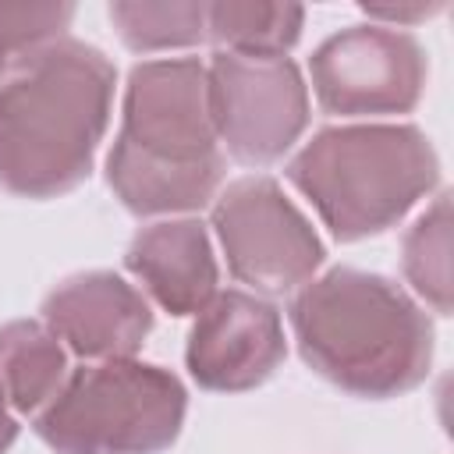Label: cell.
Wrapping results in <instances>:
<instances>
[{
  "mask_svg": "<svg viewBox=\"0 0 454 454\" xmlns=\"http://www.w3.org/2000/svg\"><path fill=\"white\" fill-rule=\"evenodd\" d=\"M110 21L131 50H170L206 39V4H110Z\"/></svg>",
  "mask_w": 454,
  "mask_h": 454,
  "instance_id": "16",
  "label": "cell"
},
{
  "mask_svg": "<svg viewBox=\"0 0 454 454\" xmlns=\"http://www.w3.org/2000/svg\"><path fill=\"white\" fill-rule=\"evenodd\" d=\"M337 241L394 227L440 177V160L415 124L323 128L287 167Z\"/></svg>",
  "mask_w": 454,
  "mask_h": 454,
  "instance_id": "3",
  "label": "cell"
},
{
  "mask_svg": "<svg viewBox=\"0 0 454 454\" xmlns=\"http://www.w3.org/2000/svg\"><path fill=\"white\" fill-rule=\"evenodd\" d=\"M440 11V4H433V7H365V14L369 18H390V21H415V18H429V14H436Z\"/></svg>",
  "mask_w": 454,
  "mask_h": 454,
  "instance_id": "17",
  "label": "cell"
},
{
  "mask_svg": "<svg viewBox=\"0 0 454 454\" xmlns=\"http://www.w3.org/2000/svg\"><path fill=\"white\" fill-rule=\"evenodd\" d=\"M114 78V64L78 39L25 53L0 85V188L53 199L82 184L110 121Z\"/></svg>",
  "mask_w": 454,
  "mask_h": 454,
  "instance_id": "1",
  "label": "cell"
},
{
  "mask_svg": "<svg viewBox=\"0 0 454 454\" xmlns=\"http://www.w3.org/2000/svg\"><path fill=\"white\" fill-rule=\"evenodd\" d=\"M67 376L60 340L32 319L0 326V397L18 411H35L53 401Z\"/></svg>",
  "mask_w": 454,
  "mask_h": 454,
  "instance_id": "13",
  "label": "cell"
},
{
  "mask_svg": "<svg viewBox=\"0 0 454 454\" xmlns=\"http://www.w3.org/2000/svg\"><path fill=\"white\" fill-rule=\"evenodd\" d=\"M301 358L358 397H397L419 387L433 362L429 316L387 277L337 266L291 301Z\"/></svg>",
  "mask_w": 454,
  "mask_h": 454,
  "instance_id": "2",
  "label": "cell"
},
{
  "mask_svg": "<svg viewBox=\"0 0 454 454\" xmlns=\"http://www.w3.org/2000/svg\"><path fill=\"white\" fill-rule=\"evenodd\" d=\"M312 89L326 114H404L426 85L422 46L397 28L351 25L312 53Z\"/></svg>",
  "mask_w": 454,
  "mask_h": 454,
  "instance_id": "7",
  "label": "cell"
},
{
  "mask_svg": "<svg viewBox=\"0 0 454 454\" xmlns=\"http://www.w3.org/2000/svg\"><path fill=\"white\" fill-rule=\"evenodd\" d=\"M117 138L138 153L174 163L220 156L206 67L192 57L135 64Z\"/></svg>",
  "mask_w": 454,
  "mask_h": 454,
  "instance_id": "8",
  "label": "cell"
},
{
  "mask_svg": "<svg viewBox=\"0 0 454 454\" xmlns=\"http://www.w3.org/2000/svg\"><path fill=\"white\" fill-rule=\"evenodd\" d=\"M46 330L82 358H131L153 330L145 298L117 273H78L43 301Z\"/></svg>",
  "mask_w": 454,
  "mask_h": 454,
  "instance_id": "10",
  "label": "cell"
},
{
  "mask_svg": "<svg viewBox=\"0 0 454 454\" xmlns=\"http://www.w3.org/2000/svg\"><path fill=\"white\" fill-rule=\"evenodd\" d=\"M188 333V372L199 387L234 394L252 390L273 376L284 362L280 312L248 291H216L202 312H195Z\"/></svg>",
  "mask_w": 454,
  "mask_h": 454,
  "instance_id": "9",
  "label": "cell"
},
{
  "mask_svg": "<svg viewBox=\"0 0 454 454\" xmlns=\"http://www.w3.org/2000/svg\"><path fill=\"white\" fill-rule=\"evenodd\" d=\"M106 181L114 195L124 202V209L138 216L184 213V209L206 206L216 195L223 181V156L174 163V160L138 153L128 142L114 138V149L106 156Z\"/></svg>",
  "mask_w": 454,
  "mask_h": 454,
  "instance_id": "12",
  "label": "cell"
},
{
  "mask_svg": "<svg viewBox=\"0 0 454 454\" xmlns=\"http://www.w3.org/2000/svg\"><path fill=\"white\" fill-rule=\"evenodd\" d=\"M213 227L227 270L266 294L305 284L323 262V241L273 177H241L216 195Z\"/></svg>",
  "mask_w": 454,
  "mask_h": 454,
  "instance_id": "6",
  "label": "cell"
},
{
  "mask_svg": "<svg viewBox=\"0 0 454 454\" xmlns=\"http://www.w3.org/2000/svg\"><path fill=\"white\" fill-rule=\"evenodd\" d=\"M184 404L174 372L110 358L71 372L35 419V433L57 454H160L177 440Z\"/></svg>",
  "mask_w": 454,
  "mask_h": 454,
  "instance_id": "4",
  "label": "cell"
},
{
  "mask_svg": "<svg viewBox=\"0 0 454 454\" xmlns=\"http://www.w3.org/2000/svg\"><path fill=\"white\" fill-rule=\"evenodd\" d=\"M209 110L216 142L241 163L280 160L309 124V92L287 57L227 53L209 64Z\"/></svg>",
  "mask_w": 454,
  "mask_h": 454,
  "instance_id": "5",
  "label": "cell"
},
{
  "mask_svg": "<svg viewBox=\"0 0 454 454\" xmlns=\"http://www.w3.org/2000/svg\"><path fill=\"white\" fill-rule=\"evenodd\" d=\"M4 67H7V53H4V46H0V74H4Z\"/></svg>",
  "mask_w": 454,
  "mask_h": 454,
  "instance_id": "19",
  "label": "cell"
},
{
  "mask_svg": "<svg viewBox=\"0 0 454 454\" xmlns=\"http://www.w3.org/2000/svg\"><path fill=\"white\" fill-rule=\"evenodd\" d=\"M124 262L170 316L202 312L216 294V259L199 220L142 227L131 238Z\"/></svg>",
  "mask_w": 454,
  "mask_h": 454,
  "instance_id": "11",
  "label": "cell"
},
{
  "mask_svg": "<svg viewBox=\"0 0 454 454\" xmlns=\"http://www.w3.org/2000/svg\"><path fill=\"white\" fill-rule=\"evenodd\" d=\"M14 436H18V422L7 415V404L0 397V454H7V447L14 443Z\"/></svg>",
  "mask_w": 454,
  "mask_h": 454,
  "instance_id": "18",
  "label": "cell"
},
{
  "mask_svg": "<svg viewBox=\"0 0 454 454\" xmlns=\"http://www.w3.org/2000/svg\"><path fill=\"white\" fill-rule=\"evenodd\" d=\"M305 11L298 4H206V35L227 53L284 57L301 35Z\"/></svg>",
  "mask_w": 454,
  "mask_h": 454,
  "instance_id": "14",
  "label": "cell"
},
{
  "mask_svg": "<svg viewBox=\"0 0 454 454\" xmlns=\"http://www.w3.org/2000/svg\"><path fill=\"white\" fill-rule=\"evenodd\" d=\"M404 277L440 312H450V195H440L404 234Z\"/></svg>",
  "mask_w": 454,
  "mask_h": 454,
  "instance_id": "15",
  "label": "cell"
}]
</instances>
